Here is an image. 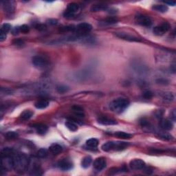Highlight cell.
<instances>
[{
    "instance_id": "obj_18",
    "label": "cell",
    "mask_w": 176,
    "mask_h": 176,
    "mask_svg": "<svg viewBox=\"0 0 176 176\" xmlns=\"http://www.w3.org/2000/svg\"><path fill=\"white\" fill-rule=\"evenodd\" d=\"M50 151L54 155H58L60 153H61L63 151V147L61 145L57 143H53V145H50V147H49Z\"/></svg>"
},
{
    "instance_id": "obj_38",
    "label": "cell",
    "mask_w": 176,
    "mask_h": 176,
    "mask_svg": "<svg viewBox=\"0 0 176 176\" xmlns=\"http://www.w3.org/2000/svg\"><path fill=\"white\" fill-rule=\"evenodd\" d=\"M143 98H145V99H151L153 98V93L150 91H145L144 92L143 94Z\"/></svg>"
},
{
    "instance_id": "obj_19",
    "label": "cell",
    "mask_w": 176,
    "mask_h": 176,
    "mask_svg": "<svg viewBox=\"0 0 176 176\" xmlns=\"http://www.w3.org/2000/svg\"><path fill=\"white\" fill-rule=\"evenodd\" d=\"M35 107L38 109H43L49 106V101L46 99H41L37 101L35 104Z\"/></svg>"
},
{
    "instance_id": "obj_27",
    "label": "cell",
    "mask_w": 176,
    "mask_h": 176,
    "mask_svg": "<svg viewBox=\"0 0 176 176\" xmlns=\"http://www.w3.org/2000/svg\"><path fill=\"white\" fill-rule=\"evenodd\" d=\"M116 136L121 139H130L132 138V135L129 133H126L124 131H117L116 132L115 134Z\"/></svg>"
},
{
    "instance_id": "obj_24",
    "label": "cell",
    "mask_w": 176,
    "mask_h": 176,
    "mask_svg": "<svg viewBox=\"0 0 176 176\" xmlns=\"http://www.w3.org/2000/svg\"><path fill=\"white\" fill-rule=\"evenodd\" d=\"M108 9V6L107 5L103 4H99L93 5L91 8L92 12H99L101 11H107Z\"/></svg>"
},
{
    "instance_id": "obj_9",
    "label": "cell",
    "mask_w": 176,
    "mask_h": 176,
    "mask_svg": "<svg viewBox=\"0 0 176 176\" xmlns=\"http://www.w3.org/2000/svg\"><path fill=\"white\" fill-rule=\"evenodd\" d=\"M170 28H171V26L168 22H164V23H161L160 25L157 26L154 28L153 32L154 35L157 36H162L167 33L169 31Z\"/></svg>"
},
{
    "instance_id": "obj_16",
    "label": "cell",
    "mask_w": 176,
    "mask_h": 176,
    "mask_svg": "<svg viewBox=\"0 0 176 176\" xmlns=\"http://www.w3.org/2000/svg\"><path fill=\"white\" fill-rule=\"evenodd\" d=\"M33 127L35 128L36 131H37L38 134L39 135L45 134L46 132L48 131V127L47 125L41 123L35 124V125H33Z\"/></svg>"
},
{
    "instance_id": "obj_5",
    "label": "cell",
    "mask_w": 176,
    "mask_h": 176,
    "mask_svg": "<svg viewBox=\"0 0 176 176\" xmlns=\"http://www.w3.org/2000/svg\"><path fill=\"white\" fill-rule=\"evenodd\" d=\"M80 9L79 5L77 3H70L67 5V10L64 12L63 16L64 17L67 18V19H71L75 17L76 13L79 12Z\"/></svg>"
},
{
    "instance_id": "obj_25",
    "label": "cell",
    "mask_w": 176,
    "mask_h": 176,
    "mask_svg": "<svg viewBox=\"0 0 176 176\" xmlns=\"http://www.w3.org/2000/svg\"><path fill=\"white\" fill-rule=\"evenodd\" d=\"M118 22V19L116 17H109L108 18H106L105 19H103V21H101L100 23L101 24H103V26L105 25H112V24H115Z\"/></svg>"
},
{
    "instance_id": "obj_46",
    "label": "cell",
    "mask_w": 176,
    "mask_h": 176,
    "mask_svg": "<svg viewBox=\"0 0 176 176\" xmlns=\"http://www.w3.org/2000/svg\"><path fill=\"white\" fill-rule=\"evenodd\" d=\"M141 125L142 127H146V126L149 125V122H148L147 120L143 119L142 121H141Z\"/></svg>"
},
{
    "instance_id": "obj_48",
    "label": "cell",
    "mask_w": 176,
    "mask_h": 176,
    "mask_svg": "<svg viewBox=\"0 0 176 176\" xmlns=\"http://www.w3.org/2000/svg\"><path fill=\"white\" fill-rule=\"evenodd\" d=\"M165 4H166L172 6H175V1H166Z\"/></svg>"
},
{
    "instance_id": "obj_43",
    "label": "cell",
    "mask_w": 176,
    "mask_h": 176,
    "mask_svg": "<svg viewBox=\"0 0 176 176\" xmlns=\"http://www.w3.org/2000/svg\"><path fill=\"white\" fill-rule=\"evenodd\" d=\"M48 23L50 25H57L58 23V20L55 19H50L48 20Z\"/></svg>"
},
{
    "instance_id": "obj_21",
    "label": "cell",
    "mask_w": 176,
    "mask_h": 176,
    "mask_svg": "<svg viewBox=\"0 0 176 176\" xmlns=\"http://www.w3.org/2000/svg\"><path fill=\"white\" fill-rule=\"evenodd\" d=\"M33 111H32L31 110L27 109L23 111V112L20 115V119L22 121H28V120L31 119L33 116Z\"/></svg>"
},
{
    "instance_id": "obj_44",
    "label": "cell",
    "mask_w": 176,
    "mask_h": 176,
    "mask_svg": "<svg viewBox=\"0 0 176 176\" xmlns=\"http://www.w3.org/2000/svg\"><path fill=\"white\" fill-rule=\"evenodd\" d=\"M7 34H6L3 32H0V41H4L6 39Z\"/></svg>"
},
{
    "instance_id": "obj_22",
    "label": "cell",
    "mask_w": 176,
    "mask_h": 176,
    "mask_svg": "<svg viewBox=\"0 0 176 176\" xmlns=\"http://www.w3.org/2000/svg\"><path fill=\"white\" fill-rule=\"evenodd\" d=\"M99 145V141L97 138H90L86 141V146L89 149H96Z\"/></svg>"
},
{
    "instance_id": "obj_26",
    "label": "cell",
    "mask_w": 176,
    "mask_h": 176,
    "mask_svg": "<svg viewBox=\"0 0 176 176\" xmlns=\"http://www.w3.org/2000/svg\"><path fill=\"white\" fill-rule=\"evenodd\" d=\"M65 127H67L70 131L74 132L78 130V126L77 125V124H76V123H75V122L70 121V120L65 122Z\"/></svg>"
},
{
    "instance_id": "obj_3",
    "label": "cell",
    "mask_w": 176,
    "mask_h": 176,
    "mask_svg": "<svg viewBox=\"0 0 176 176\" xmlns=\"http://www.w3.org/2000/svg\"><path fill=\"white\" fill-rule=\"evenodd\" d=\"M125 142H114L109 141L104 143L101 146V149L104 151H121L125 149Z\"/></svg>"
},
{
    "instance_id": "obj_15",
    "label": "cell",
    "mask_w": 176,
    "mask_h": 176,
    "mask_svg": "<svg viewBox=\"0 0 176 176\" xmlns=\"http://www.w3.org/2000/svg\"><path fill=\"white\" fill-rule=\"evenodd\" d=\"M97 121L100 124L103 125H114L117 124L116 121L106 116H100Z\"/></svg>"
},
{
    "instance_id": "obj_34",
    "label": "cell",
    "mask_w": 176,
    "mask_h": 176,
    "mask_svg": "<svg viewBox=\"0 0 176 176\" xmlns=\"http://www.w3.org/2000/svg\"><path fill=\"white\" fill-rule=\"evenodd\" d=\"M11 30V26L9 24V23H5L1 26V32H3L6 34H7Z\"/></svg>"
},
{
    "instance_id": "obj_45",
    "label": "cell",
    "mask_w": 176,
    "mask_h": 176,
    "mask_svg": "<svg viewBox=\"0 0 176 176\" xmlns=\"http://www.w3.org/2000/svg\"><path fill=\"white\" fill-rule=\"evenodd\" d=\"M171 119L173 122L175 121V120H176V112H175V109H173V111H172V112L171 113Z\"/></svg>"
},
{
    "instance_id": "obj_31",
    "label": "cell",
    "mask_w": 176,
    "mask_h": 176,
    "mask_svg": "<svg viewBox=\"0 0 176 176\" xmlns=\"http://www.w3.org/2000/svg\"><path fill=\"white\" fill-rule=\"evenodd\" d=\"M48 155V151L46 149H40L39 151H37V156L39 158H45Z\"/></svg>"
},
{
    "instance_id": "obj_6",
    "label": "cell",
    "mask_w": 176,
    "mask_h": 176,
    "mask_svg": "<svg viewBox=\"0 0 176 176\" xmlns=\"http://www.w3.org/2000/svg\"><path fill=\"white\" fill-rule=\"evenodd\" d=\"M92 29V26L88 23H81L76 26L75 32L74 33L80 36H87Z\"/></svg>"
},
{
    "instance_id": "obj_36",
    "label": "cell",
    "mask_w": 176,
    "mask_h": 176,
    "mask_svg": "<svg viewBox=\"0 0 176 176\" xmlns=\"http://www.w3.org/2000/svg\"><path fill=\"white\" fill-rule=\"evenodd\" d=\"M1 93L4 94L5 95H11L13 94V89H10V88H1Z\"/></svg>"
},
{
    "instance_id": "obj_28",
    "label": "cell",
    "mask_w": 176,
    "mask_h": 176,
    "mask_svg": "<svg viewBox=\"0 0 176 176\" xmlns=\"http://www.w3.org/2000/svg\"><path fill=\"white\" fill-rule=\"evenodd\" d=\"M152 9L154 11L160 12V13H166L168 11V7L166 5H162V4H158V5H154L152 7Z\"/></svg>"
},
{
    "instance_id": "obj_23",
    "label": "cell",
    "mask_w": 176,
    "mask_h": 176,
    "mask_svg": "<svg viewBox=\"0 0 176 176\" xmlns=\"http://www.w3.org/2000/svg\"><path fill=\"white\" fill-rule=\"evenodd\" d=\"M92 163V158L89 155H87V156L84 157L83 160H82L81 166L84 169H87L91 165Z\"/></svg>"
},
{
    "instance_id": "obj_32",
    "label": "cell",
    "mask_w": 176,
    "mask_h": 176,
    "mask_svg": "<svg viewBox=\"0 0 176 176\" xmlns=\"http://www.w3.org/2000/svg\"><path fill=\"white\" fill-rule=\"evenodd\" d=\"M69 90V87H67L66 85H58L57 87V91L60 94H63L65 92H67Z\"/></svg>"
},
{
    "instance_id": "obj_41",
    "label": "cell",
    "mask_w": 176,
    "mask_h": 176,
    "mask_svg": "<svg viewBox=\"0 0 176 176\" xmlns=\"http://www.w3.org/2000/svg\"><path fill=\"white\" fill-rule=\"evenodd\" d=\"M142 170H143L144 173L147 174H151L153 173V169H152L151 167H146V166Z\"/></svg>"
},
{
    "instance_id": "obj_37",
    "label": "cell",
    "mask_w": 176,
    "mask_h": 176,
    "mask_svg": "<svg viewBox=\"0 0 176 176\" xmlns=\"http://www.w3.org/2000/svg\"><path fill=\"white\" fill-rule=\"evenodd\" d=\"M13 45H16V46L21 47V46H22V45H23V44H24V41L20 39H16L13 41Z\"/></svg>"
},
{
    "instance_id": "obj_20",
    "label": "cell",
    "mask_w": 176,
    "mask_h": 176,
    "mask_svg": "<svg viewBox=\"0 0 176 176\" xmlns=\"http://www.w3.org/2000/svg\"><path fill=\"white\" fill-rule=\"evenodd\" d=\"M72 109V111L75 114V115L77 118H83L85 116V114H84L83 112V109L81 107H80V106H73Z\"/></svg>"
},
{
    "instance_id": "obj_30",
    "label": "cell",
    "mask_w": 176,
    "mask_h": 176,
    "mask_svg": "<svg viewBox=\"0 0 176 176\" xmlns=\"http://www.w3.org/2000/svg\"><path fill=\"white\" fill-rule=\"evenodd\" d=\"M76 30V26L73 25H70V26H63L60 28L59 31L63 32V33H65V32H72L75 33Z\"/></svg>"
},
{
    "instance_id": "obj_7",
    "label": "cell",
    "mask_w": 176,
    "mask_h": 176,
    "mask_svg": "<svg viewBox=\"0 0 176 176\" xmlns=\"http://www.w3.org/2000/svg\"><path fill=\"white\" fill-rule=\"evenodd\" d=\"M27 170H28L31 175H40V174H41L40 173V171H41L40 164L37 159L36 158L29 160Z\"/></svg>"
},
{
    "instance_id": "obj_40",
    "label": "cell",
    "mask_w": 176,
    "mask_h": 176,
    "mask_svg": "<svg viewBox=\"0 0 176 176\" xmlns=\"http://www.w3.org/2000/svg\"><path fill=\"white\" fill-rule=\"evenodd\" d=\"M161 138H163L164 140H166V141H170V140L173 139V136L171 135L168 134V133H162L161 135H160Z\"/></svg>"
},
{
    "instance_id": "obj_11",
    "label": "cell",
    "mask_w": 176,
    "mask_h": 176,
    "mask_svg": "<svg viewBox=\"0 0 176 176\" xmlns=\"http://www.w3.org/2000/svg\"><path fill=\"white\" fill-rule=\"evenodd\" d=\"M106 165H107V162H106V159L103 157L98 158L95 160L93 164L94 168L97 171H101L106 167Z\"/></svg>"
},
{
    "instance_id": "obj_42",
    "label": "cell",
    "mask_w": 176,
    "mask_h": 176,
    "mask_svg": "<svg viewBox=\"0 0 176 176\" xmlns=\"http://www.w3.org/2000/svg\"><path fill=\"white\" fill-rule=\"evenodd\" d=\"M12 34H13V35H17L18 34L20 33V28L19 27H15L13 28V29H12Z\"/></svg>"
},
{
    "instance_id": "obj_12",
    "label": "cell",
    "mask_w": 176,
    "mask_h": 176,
    "mask_svg": "<svg viewBox=\"0 0 176 176\" xmlns=\"http://www.w3.org/2000/svg\"><path fill=\"white\" fill-rule=\"evenodd\" d=\"M3 6L4 11L5 12L7 15H11L15 11V2L13 1H4L1 2Z\"/></svg>"
},
{
    "instance_id": "obj_13",
    "label": "cell",
    "mask_w": 176,
    "mask_h": 176,
    "mask_svg": "<svg viewBox=\"0 0 176 176\" xmlns=\"http://www.w3.org/2000/svg\"><path fill=\"white\" fill-rule=\"evenodd\" d=\"M58 167L62 171H66L70 170L73 167V164L71 160L68 159H62L58 163Z\"/></svg>"
},
{
    "instance_id": "obj_39",
    "label": "cell",
    "mask_w": 176,
    "mask_h": 176,
    "mask_svg": "<svg viewBox=\"0 0 176 176\" xmlns=\"http://www.w3.org/2000/svg\"><path fill=\"white\" fill-rule=\"evenodd\" d=\"M46 26L43 24V23H38V24L35 26V28L39 31H45V30H46Z\"/></svg>"
},
{
    "instance_id": "obj_8",
    "label": "cell",
    "mask_w": 176,
    "mask_h": 176,
    "mask_svg": "<svg viewBox=\"0 0 176 176\" xmlns=\"http://www.w3.org/2000/svg\"><path fill=\"white\" fill-rule=\"evenodd\" d=\"M135 20L138 24L144 27H150L152 25V20L149 16L138 14L136 16Z\"/></svg>"
},
{
    "instance_id": "obj_4",
    "label": "cell",
    "mask_w": 176,
    "mask_h": 176,
    "mask_svg": "<svg viewBox=\"0 0 176 176\" xmlns=\"http://www.w3.org/2000/svg\"><path fill=\"white\" fill-rule=\"evenodd\" d=\"M32 63L38 69H43L49 65V60L41 55H36L32 59Z\"/></svg>"
},
{
    "instance_id": "obj_29",
    "label": "cell",
    "mask_w": 176,
    "mask_h": 176,
    "mask_svg": "<svg viewBox=\"0 0 176 176\" xmlns=\"http://www.w3.org/2000/svg\"><path fill=\"white\" fill-rule=\"evenodd\" d=\"M18 136H19V135H18V133L15 131H8L5 134L6 138L7 140H9V141L17 139Z\"/></svg>"
},
{
    "instance_id": "obj_33",
    "label": "cell",
    "mask_w": 176,
    "mask_h": 176,
    "mask_svg": "<svg viewBox=\"0 0 176 176\" xmlns=\"http://www.w3.org/2000/svg\"><path fill=\"white\" fill-rule=\"evenodd\" d=\"M164 101L166 102H172L174 100V95L172 93H166L165 95L163 96Z\"/></svg>"
},
{
    "instance_id": "obj_10",
    "label": "cell",
    "mask_w": 176,
    "mask_h": 176,
    "mask_svg": "<svg viewBox=\"0 0 176 176\" xmlns=\"http://www.w3.org/2000/svg\"><path fill=\"white\" fill-rule=\"evenodd\" d=\"M146 166V164L143 160L141 159H134L129 163V167L132 170H142Z\"/></svg>"
},
{
    "instance_id": "obj_1",
    "label": "cell",
    "mask_w": 176,
    "mask_h": 176,
    "mask_svg": "<svg viewBox=\"0 0 176 176\" xmlns=\"http://www.w3.org/2000/svg\"><path fill=\"white\" fill-rule=\"evenodd\" d=\"M14 169L19 173H23L28 169L29 160L23 153H17L13 155Z\"/></svg>"
},
{
    "instance_id": "obj_17",
    "label": "cell",
    "mask_w": 176,
    "mask_h": 176,
    "mask_svg": "<svg viewBox=\"0 0 176 176\" xmlns=\"http://www.w3.org/2000/svg\"><path fill=\"white\" fill-rule=\"evenodd\" d=\"M160 127L165 131H170L173 128V124L170 120L163 119L160 122Z\"/></svg>"
},
{
    "instance_id": "obj_47",
    "label": "cell",
    "mask_w": 176,
    "mask_h": 176,
    "mask_svg": "<svg viewBox=\"0 0 176 176\" xmlns=\"http://www.w3.org/2000/svg\"><path fill=\"white\" fill-rule=\"evenodd\" d=\"M157 82L160 84H163V85H165V84L167 83V81L165 79H158L157 81Z\"/></svg>"
},
{
    "instance_id": "obj_2",
    "label": "cell",
    "mask_w": 176,
    "mask_h": 176,
    "mask_svg": "<svg viewBox=\"0 0 176 176\" xmlns=\"http://www.w3.org/2000/svg\"><path fill=\"white\" fill-rule=\"evenodd\" d=\"M129 101L125 98H119L110 103V109L117 114L123 113L129 106Z\"/></svg>"
},
{
    "instance_id": "obj_35",
    "label": "cell",
    "mask_w": 176,
    "mask_h": 176,
    "mask_svg": "<svg viewBox=\"0 0 176 176\" xmlns=\"http://www.w3.org/2000/svg\"><path fill=\"white\" fill-rule=\"evenodd\" d=\"M19 28H20V33H22L23 34H27L29 33L30 31V28L27 25H22L21 26H19Z\"/></svg>"
},
{
    "instance_id": "obj_14",
    "label": "cell",
    "mask_w": 176,
    "mask_h": 176,
    "mask_svg": "<svg viewBox=\"0 0 176 176\" xmlns=\"http://www.w3.org/2000/svg\"><path fill=\"white\" fill-rule=\"evenodd\" d=\"M115 35L117 37L120 38V39L126 40V41H135V42H138L141 41V39L139 38H138L135 36L129 35V34L126 33H115Z\"/></svg>"
}]
</instances>
